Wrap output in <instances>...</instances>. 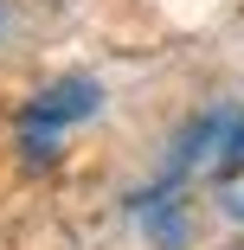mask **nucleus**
Wrapping results in <instances>:
<instances>
[{
	"label": "nucleus",
	"instance_id": "obj_3",
	"mask_svg": "<svg viewBox=\"0 0 244 250\" xmlns=\"http://www.w3.org/2000/svg\"><path fill=\"white\" fill-rule=\"evenodd\" d=\"M219 186H238L244 180V109H231L225 116V135H219V154H212V167H206Z\"/></svg>",
	"mask_w": 244,
	"mask_h": 250
},
{
	"label": "nucleus",
	"instance_id": "obj_2",
	"mask_svg": "<svg viewBox=\"0 0 244 250\" xmlns=\"http://www.w3.org/2000/svg\"><path fill=\"white\" fill-rule=\"evenodd\" d=\"M129 212H135L141 237H148L155 250H186V244H193V212H186L180 186H148V192H135Z\"/></svg>",
	"mask_w": 244,
	"mask_h": 250
},
{
	"label": "nucleus",
	"instance_id": "obj_1",
	"mask_svg": "<svg viewBox=\"0 0 244 250\" xmlns=\"http://www.w3.org/2000/svg\"><path fill=\"white\" fill-rule=\"evenodd\" d=\"M96 109H103V83L96 77H58V83H45L39 96H26V109H20V147H26V161L45 167L58 154V135L90 122Z\"/></svg>",
	"mask_w": 244,
	"mask_h": 250
},
{
	"label": "nucleus",
	"instance_id": "obj_4",
	"mask_svg": "<svg viewBox=\"0 0 244 250\" xmlns=\"http://www.w3.org/2000/svg\"><path fill=\"white\" fill-rule=\"evenodd\" d=\"M225 212H231V218L244 225V192H238V199H225Z\"/></svg>",
	"mask_w": 244,
	"mask_h": 250
},
{
	"label": "nucleus",
	"instance_id": "obj_5",
	"mask_svg": "<svg viewBox=\"0 0 244 250\" xmlns=\"http://www.w3.org/2000/svg\"><path fill=\"white\" fill-rule=\"evenodd\" d=\"M231 250H244V244H231Z\"/></svg>",
	"mask_w": 244,
	"mask_h": 250
}]
</instances>
